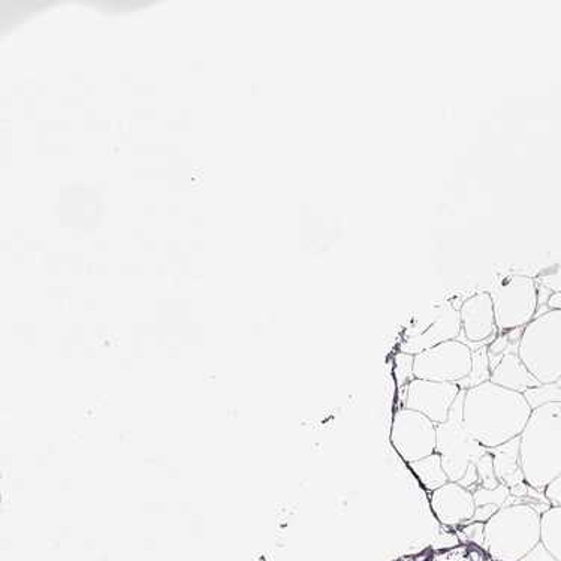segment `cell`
I'll use <instances>...</instances> for the list:
<instances>
[{"label":"cell","instance_id":"1","mask_svg":"<svg viewBox=\"0 0 561 561\" xmlns=\"http://www.w3.org/2000/svg\"><path fill=\"white\" fill-rule=\"evenodd\" d=\"M534 409L526 397L493 382L466 391L462 424L486 449L522 436Z\"/></svg>","mask_w":561,"mask_h":561},{"label":"cell","instance_id":"2","mask_svg":"<svg viewBox=\"0 0 561 561\" xmlns=\"http://www.w3.org/2000/svg\"><path fill=\"white\" fill-rule=\"evenodd\" d=\"M519 458L526 482L543 493L561 474V404H545L531 412L519 436Z\"/></svg>","mask_w":561,"mask_h":561},{"label":"cell","instance_id":"3","mask_svg":"<svg viewBox=\"0 0 561 561\" xmlns=\"http://www.w3.org/2000/svg\"><path fill=\"white\" fill-rule=\"evenodd\" d=\"M540 512L528 503L503 506L485 524L484 550L495 561H518L540 542Z\"/></svg>","mask_w":561,"mask_h":561},{"label":"cell","instance_id":"4","mask_svg":"<svg viewBox=\"0 0 561 561\" xmlns=\"http://www.w3.org/2000/svg\"><path fill=\"white\" fill-rule=\"evenodd\" d=\"M518 356L540 383L561 379V310H545L523 330Z\"/></svg>","mask_w":561,"mask_h":561},{"label":"cell","instance_id":"5","mask_svg":"<svg viewBox=\"0 0 561 561\" xmlns=\"http://www.w3.org/2000/svg\"><path fill=\"white\" fill-rule=\"evenodd\" d=\"M465 397L466 391L461 389L450 408L448 420L437 425L436 453L442 458L449 482H460L469 467L489 453L485 446L473 439L472 434L467 432L462 424Z\"/></svg>","mask_w":561,"mask_h":561},{"label":"cell","instance_id":"6","mask_svg":"<svg viewBox=\"0 0 561 561\" xmlns=\"http://www.w3.org/2000/svg\"><path fill=\"white\" fill-rule=\"evenodd\" d=\"M490 295L499 333L526 329L538 314L539 285L534 277L511 274L499 278Z\"/></svg>","mask_w":561,"mask_h":561},{"label":"cell","instance_id":"7","mask_svg":"<svg viewBox=\"0 0 561 561\" xmlns=\"http://www.w3.org/2000/svg\"><path fill=\"white\" fill-rule=\"evenodd\" d=\"M461 333L460 309L450 301L436 302L409 323L400 352L420 355L442 343L460 340Z\"/></svg>","mask_w":561,"mask_h":561},{"label":"cell","instance_id":"8","mask_svg":"<svg viewBox=\"0 0 561 561\" xmlns=\"http://www.w3.org/2000/svg\"><path fill=\"white\" fill-rule=\"evenodd\" d=\"M472 370V347L461 340H450L415 355V379L460 383Z\"/></svg>","mask_w":561,"mask_h":561},{"label":"cell","instance_id":"9","mask_svg":"<svg viewBox=\"0 0 561 561\" xmlns=\"http://www.w3.org/2000/svg\"><path fill=\"white\" fill-rule=\"evenodd\" d=\"M391 442L400 457L411 465L436 453L437 425L423 413L401 408L392 421Z\"/></svg>","mask_w":561,"mask_h":561},{"label":"cell","instance_id":"10","mask_svg":"<svg viewBox=\"0 0 561 561\" xmlns=\"http://www.w3.org/2000/svg\"><path fill=\"white\" fill-rule=\"evenodd\" d=\"M460 391L457 383L413 379L404 394V408L423 413L434 424L439 425L448 420L450 408Z\"/></svg>","mask_w":561,"mask_h":561},{"label":"cell","instance_id":"11","mask_svg":"<svg viewBox=\"0 0 561 561\" xmlns=\"http://www.w3.org/2000/svg\"><path fill=\"white\" fill-rule=\"evenodd\" d=\"M461 330L467 342L479 345L497 337L494 306L490 293L473 294L460 307Z\"/></svg>","mask_w":561,"mask_h":561},{"label":"cell","instance_id":"12","mask_svg":"<svg viewBox=\"0 0 561 561\" xmlns=\"http://www.w3.org/2000/svg\"><path fill=\"white\" fill-rule=\"evenodd\" d=\"M430 503L437 519L449 527L472 522L477 511L472 491L465 489L458 482H448L439 490L433 491Z\"/></svg>","mask_w":561,"mask_h":561},{"label":"cell","instance_id":"13","mask_svg":"<svg viewBox=\"0 0 561 561\" xmlns=\"http://www.w3.org/2000/svg\"><path fill=\"white\" fill-rule=\"evenodd\" d=\"M493 456L495 474H497L499 482L506 485L511 490L512 497H526V495H534L530 491V485L527 484L522 469V458H519V437H515L506 444L495 446L489 449Z\"/></svg>","mask_w":561,"mask_h":561},{"label":"cell","instance_id":"14","mask_svg":"<svg viewBox=\"0 0 561 561\" xmlns=\"http://www.w3.org/2000/svg\"><path fill=\"white\" fill-rule=\"evenodd\" d=\"M490 382L499 385L511 391H517L519 394L528 391V389L539 387L540 382L531 375L526 364L522 362L518 352H510L501 359L491 370Z\"/></svg>","mask_w":561,"mask_h":561},{"label":"cell","instance_id":"15","mask_svg":"<svg viewBox=\"0 0 561 561\" xmlns=\"http://www.w3.org/2000/svg\"><path fill=\"white\" fill-rule=\"evenodd\" d=\"M409 466L420 479L421 484L432 493L449 482L448 474H446L444 465H442V458L437 453L423 458V460L411 462Z\"/></svg>","mask_w":561,"mask_h":561},{"label":"cell","instance_id":"16","mask_svg":"<svg viewBox=\"0 0 561 561\" xmlns=\"http://www.w3.org/2000/svg\"><path fill=\"white\" fill-rule=\"evenodd\" d=\"M540 542L561 561V506H551L540 515Z\"/></svg>","mask_w":561,"mask_h":561},{"label":"cell","instance_id":"17","mask_svg":"<svg viewBox=\"0 0 561 561\" xmlns=\"http://www.w3.org/2000/svg\"><path fill=\"white\" fill-rule=\"evenodd\" d=\"M490 379L489 351H486V346L477 347V350H472V370L465 380L458 383V387L469 391V389L477 388L479 385L490 382Z\"/></svg>","mask_w":561,"mask_h":561},{"label":"cell","instance_id":"18","mask_svg":"<svg viewBox=\"0 0 561 561\" xmlns=\"http://www.w3.org/2000/svg\"><path fill=\"white\" fill-rule=\"evenodd\" d=\"M530 408L539 409L545 404H561V379L552 383H540L539 387L524 392Z\"/></svg>","mask_w":561,"mask_h":561},{"label":"cell","instance_id":"19","mask_svg":"<svg viewBox=\"0 0 561 561\" xmlns=\"http://www.w3.org/2000/svg\"><path fill=\"white\" fill-rule=\"evenodd\" d=\"M510 497L511 490L503 484L499 485L497 489L494 490H486L482 489V486H478V489L473 491L474 505L477 506L494 505L503 507L506 506Z\"/></svg>","mask_w":561,"mask_h":561},{"label":"cell","instance_id":"20","mask_svg":"<svg viewBox=\"0 0 561 561\" xmlns=\"http://www.w3.org/2000/svg\"><path fill=\"white\" fill-rule=\"evenodd\" d=\"M477 472L479 478V486L486 490H494L501 485L499 482L497 474H495L493 456L486 453L484 457L479 458L477 462Z\"/></svg>","mask_w":561,"mask_h":561},{"label":"cell","instance_id":"21","mask_svg":"<svg viewBox=\"0 0 561 561\" xmlns=\"http://www.w3.org/2000/svg\"><path fill=\"white\" fill-rule=\"evenodd\" d=\"M413 366H415V356L404 354V352H399L396 355V379L400 388H408V385L415 379Z\"/></svg>","mask_w":561,"mask_h":561},{"label":"cell","instance_id":"22","mask_svg":"<svg viewBox=\"0 0 561 561\" xmlns=\"http://www.w3.org/2000/svg\"><path fill=\"white\" fill-rule=\"evenodd\" d=\"M461 536L467 542L478 545V547L484 548L485 543V524L470 522L461 530Z\"/></svg>","mask_w":561,"mask_h":561},{"label":"cell","instance_id":"23","mask_svg":"<svg viewBox=\"0 0 561 561\" xmlns=\"http://www.w3.org/2000/svg\"><path fill=\"white\" fill-rule=\"evenodd\" d=\"M543 494L551 506H561V474L545 489Z\"/></svg>","mask_w":561,"mask_h":561},{"label":"cell","instance_id":"24","mask_svg":"<svg viewBox=\"0 0 561 561\" xmlns=\"http://www.w3.org/2000/svg\"><path fill=\"white\" fill-rule=\"evenodd\" d=\"M518 561H559L554 556L551 554L547 548L543 547L542 542L536 545L534 550L527 552L526 556L523 557L522 560Z\"/></svg>","mask_w":561,"mask_h":561},{"label":"cell","instance_id":"25","mask_svg":"<svg viewBox=\"0 0 561 561\" xmlns=\"http://www.w3.org/2000/svg\"><path fill=\"white\" fill-rule=\"evenodd\" d=\"M499 510H501V507L494 505L477 506L472 522L486 524L491 518L494 517L495 514H497Z\"/></svg>","mask_w":561,"mask_h":561},{"label":"cell","instance_id":"26","mask_svg":"<svg viewBox=\"0 0 561 561\" xmlns=\"http://www.w3.org/2000/svg\"><path fill=\"white\" fill-rule=\"evenodd\" d=\"M540 284H542V288L551 290V294L561 293V268L540 278Z\"/></svg>","mask_w":561,"mask_h":561},{"label":"cell","instance_id":"27","mask_svg":"<svg viewBox=\"0 0 561 561\" xmlns=\"http://www.w3.org/2000/svg\"><path fill=\"white\" fill-rule=\"evenodd\" d=\"M548 309L561 310V293L551 294L547 301Z\"/></svg>","mask_w":561,"mask_h":561}]
</instances>
